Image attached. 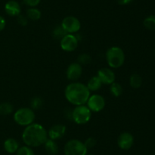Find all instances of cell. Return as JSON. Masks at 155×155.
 I'll use <instances>...</instances> for the list:
<instances>
[{
    "instance_id": "obj_12",
    "label": "cell",
    "mask_w": 155,
    "mask_h": 155,
    "mask_svg": "<svg viewBox=\"0 0 155 155\" xmlns=\"http://www.w3.org/2000/svg\"><path fill=\"white\" fill-rule=\"evenodd\" d=\"M97 76L99 78L102 84L110 85L115 81L114 72L109 68H102L98 70Z\"/></svg>"
},
{
    "instance_id": "obj_20",
    "label": "cell",
    "mask_w": 155,
    "mask_h": 155,
    "mask_svg": "<svg viewBox=\"0 0 155 155\" xmlns=\"http://www.w3.org/2000/svg\"><path fill=\"white\" fill-rule=\"evenodd\" d=\"M13 106L10 103L3 102L0 103V115H8L13 112Z\"/></svg>"
},
{
    "instance_id": "obj_6",
    "label": "cell",
    "mask_w": 155,
    "mask_h": 155,
    "mask_svg": "<svg viewBox=\"0 0 155 155\" xmlns=\"http://www.w3.org/2000/svg\"><path fill=\"white\" fill-rule=\"evenodd\" d=\"M88 149L84 143L77 139H71L65 144L64 152L65 155H86Z\"/></svg>"
},
{
    "instance_id": "obj_30",
    "label": "cell",
    "mask_w": 155,
    "mask_h": 155,
    "mask_svg": "<svg viewBox=\"0 0 155 155\" xmlns=\"http://www.w3.org/2000/svg\"><path fill=\"white\" fill-rule=\"evenodd\" d=\"M5 25H6L5 19L2 16L0 15V32L2 31V30H4L5 27Z\"/></svg>"
},
{
    "instance_id": "obj_9",
    "label": "cell",
    "mask_w": 155,
    "mask_h": 155,
    "mask_svg": "<svg viewBox=\"0 0 155 155\" xmlns=\"http://www.w3.org/2000/svg\"><path fill=\"white\" fill-rule=\"evenodd\" d=\"M78 38L72 33H68L61 40L60 45L62 50L65 52H73L77 48Z\"/></svg>"
},
{
    "instance_id": "obj_21",
    "label": "cell",
    "mask_w": 155,
    "mask_h": 155,
    "mask_svg": "<svg viewBox=\"0 0 155 155\" xmlns=\"http://www.w3.org/2000/svg\"><path fill=\"white\" fill-rule=\"evenodd\" d=\"M110 94L115 97H118L120 96H121L123 93V88L121 86V84H120L119 83H117V82H114L110 84Z\"/></svg>"
},
{
    "instance_id": "obj_2",
    "label": "cell",
    "mask_w": 155,
    "mask_h": 155,
    "mask_svg": "<svg viewBox=\"0 0 155 155\" xmlns=\"http://www.w3.org/2000/svg\"><path fill=\"white\" fill-rule=\"evenodd\" d=\"M90 91L86 84L74 81L66 87L64 91L65 98L69 103L75 106L85 105L90 97Z\"/></svg>"
},
{
    "instance_id": "obj_7",
    "label": "cell",
    "mask_w": 155,
    "mask_h": 155,
    "mask_svg": "<svg viewBox=\"0 0 155 155\" xmlns=\"http://www.w3.org/2000/svg\"><path fill=\"white\" fill-rule=\"evenodd\" d=\"M61 25L68 33H77L80 30L81 24L78 18L74 16H67L62 20Z\"/></svg>"
},
{
    "instance_id": "obj_4",
    "label": "cell",
    "mask_w": 155,
    "mask_h": 155,
    "mask_svg": "<svg viewBox=\"0 0 155 155\" xmlns=\"http://www.w3.org/2000/svg\"><path fill=\"white\" fill-rule=\"evenodd\" d=\"M13 118L15 122L19 126H27L33 123L36 115L31 108L22 107L15 112Z\"/></svg>"
},
{
    "instance_id": "obj_28",
    "label": "cell",
    "mask_w": 155,
    "mask_h": 155,
    "mask_svg": "<svg viewBox=\"0 0 155 155\" xmlns=\"http://www.w3.org/2000/svg\"><path fill=\"white\" fill-rule=\"evenodd\" d=\"M18 17V22L20 25L21 26H27L28 24V18H27V16L22 15H19Z\"/></svg>"
},
{
    "instance_id": "obj_32",
    "label": "cell",
    "mask_w": 155,
    "mask_h": 155,
    "mask_svg": "<svg viewBox=\"0 0 155 155\" xmlns=\"http://www.w3.org/2000/svg\"><path fill=\"white\" fill-rule=\"evenodd\" d=\"M89 155H93V154H89Z\"/></svg>"
},
{
    "instance_id": "obj_19",
    "label": "cell",
    "mask_w": 155,
    "mask_h": 155,
    "mask_svg": "<svg viewBox=\"0 0 155 155\" xmlns=\"http://www.w3.org/2000/svg\"><path fill=\"white\" fill-rule=\"evenodd\" d=\"M130 84L133 88H139L142 84V78L139 74H133L130 78Z\"/></svg>"
},
{
    "instance_id": "obj_14",
    "label": "cell",
    "mask_w": 155,
    "mask_h": 155,
    "mask_svg": "<svg viewBox=\"0 0 155 155\" xmlns=\"http://www.w3.org/2000/svg\"><path fill=\"white\" fill-rule=\"evenodd\" d=\"M5 11L9 16H18L19 15H21V5L17 1L10 0L5 5Z\"/></svg>"
},
{
    "instance_id": "obj_1",
    "label": "cell",
    "mask_w": 155,
    "mask_h": 155,
    "mask_svg": "<svg viewBox=\"0 0 155 155\" xmlns=\"http://www.w3.org/2000/svg\"><path fill=\"white\" fill-rule=\"evenodd\" d=\"M48 138V132L39 123H32L26 126L22 133L23 141L26 145L30 147L42 145Z\"/></svg>"
},
{
    "instance_id": "obj_22",
    "label": "cell",
    "mask_w": 155,
    "mask_h": 155,
    "mask_svg": "<svg viewBox=\"0 0 155 155\" xmlns=\"http://www.w3.org/2000/svg\"><path fill=\"white\" fill-rule=\"evenodd\" d=\"M53 36L57 40H61L66 34H68L61 25L56 26L52 31Z\"/></svg>"
},
{
    "instance_id": "obj_13",
    "label": "cell",
    "mask_w": 155,
    "mask_h": 155,
    "mask_svg": "<svg viewBox=\"0 0 155 155\" xmlns=\"http://www.w3.org/2000/svg\"><path fill=\"white\" fill-rule=\"evenodd\" d=\"M66 133V126L62 124H56L51 126L48 131V138L51 140L61 139Z\"/></svg>"
},
{
    "instance_id": "obj_18",
    "label": "cell",
    "mask_w": 155,
    "mask_h": 155,
    "mask_svg": "<svg viewBox=\"0 0 155 155\" xmlns=\"http://www.w3.org/2000/svg\"><path fill=\"white\" fill-rule=\"evenodd\" d=\"M41 15H42L41 12L36 7L30 8L29 9H27V12H26L27 18L32 21H38L39 19H40Z\"/></svg>"
},
{
    "instance_id": "obj_29",
    "label": "cell",
    "mask_w": 155,
    "mask_h": 155,
    "mask_svg": "<svg viewBox=\"0 0 155 155\" xmlns=\"http://www.w3.org/2000/svg\"><path fill=\"white\" fill-rule=\"evenodd\" d=\"M24 3L30 8H33L37 6L40 3L41 0H23Z\"/></svg>"
},
{
    "instance_id": "obj_26",
    "label": "cell",
    "mask_w": 155,
    "mask_h": 155,
    "mask_svg": "<svg viewBox=\"0 0 155 155\" xmlns=\"http://www.w3.org/2000/svg\"><path fill=\"white\" fill-rule=\"evenodd\" d=\"M91 61H92V58L89 54H86V53H83L80 55L78 57V63L81 65H88L90 63Z\"/></svg>"
},
{
    "instance_id": "obj_15",
    "label": "cell",
    "mask_w": 155,
    "mask_h": 155,
    "mask_svg": "<svg viewBox=\"0 0 155 155\" xmlns=\"http://www.w3.org/2000/svg\"><path fill=\"white\" fill-rule=\"evenodd\" d=\"M19 143L15 138H8L4 142V148L8 153H15L19 148Z\"/></svg>"
},
{
    "instance_id": "obj_3",
    "label": "cell",
    "mask_w": 155,
    "mask_h": 155,
    "mask_svg": "<svg viewBox=\"0 0 155 155\" xmlns=\"http://www.w3.org/2000/svg\"><path fill=\"white\" fill-rule=\"evenodd\" d=\"M106 60L110 68H120L125 62V53L120 47L111 46L106 52Z\"/></svg>"
},
{
    "instance_id": "obj_5",
    "label": "cell",
    "mask_w": 155,
    "mask_h": 155,
    "mask_svg": "<svg viewBox=\"0 0 155 155\" xmlns=\"http://www.w3.org/2000/svg\"><path fill=\"white\" fill-rule=\"evenodd\" d=\"M92 117V111L86 105L76 106L72 110V120L78 125H84L89 122Z\"/></svg>"
},
{
    "instance_id": "obj_17",
    "label": "cell",
    "mask_w": 155,
    "mask_h": 155,
    "mask_svg": "<svg viewBox=\"0 0 155 155\" xmlns=\"http://www.w3.org/2000/svg\"><path fill=\"white\" fill-rule=\"evenodd\" d=\"M101 85L102 83L99 78L98 76H92L89 80L86 86L91 92V91H98L101 88Z\"/></svg>"
},
{
    "instance_id": "obj_27",
    "label": "cell",
    "mask_w": 155,
    "mask_h": 155,
    "mask_svg": "<svg viewBox=\"0 0 155 155\" xmlns=\"http://www.w3.org/2000/svg\"><path fill=\"white\" fill-rule=\"evenodd\" d=\"M84 144L86 147V148L91 149L96 145V140L94 138H92V137H90V138H88L86 140V141L84 142Z\"/></svg>"
},
{
    "instance_id": "obj_31",
    "label": "cell",
    "mask_w": 155,
    "mask_h": 155,
    "mask_svg": "<svg viewBox=\"0 0 155 155\" xmlns=\"http://www.w3.org/2000/svg\"><path fill=\"white\" fill-rule=\"evenodd\" d=\"M117 2L120 5H128L132 2V0H116Z\"/></svg>"
},
{
    "instance_id": "obj_16",
    "label": "cell",
    "mask_w": 155,
    "mask_h": 155,
    "mask_svg": "<svg viewBox=\"0 0 155 155\" xmlns=\"http://www.w3.org/2000/svg\"><path fill=\"white\" fill-rule=\"evenodd\" d=\"M44 147L48 155H57L58 153V146L55 141L48 138L44 144Z\"/></svg>"
},
{
    "instance_id": "obj_23",
    "label": "cell",
    "mask_w": 155,
    "mask_h": 155,
    "mask_svg": "<svg viewBox=\"0 0 155 155\" xmlns=\"http://www.w3.org/2000/svg\"><path fill=\"white\" fill-rule=\"evenodd\" d=\"M144 26L151 30H155V15H150L144 20Z\"/></svg>"
},
{
    "instance_id": "obj_25",
    "label": "cell",
    "mask_w": 155,
    "mask_h": 155,
    "mask_svg": "<svg viewBox=\"0 0 155 155\" xmlns=\"http://www.w3.org/2000/svg\"><path fill=\"white\" fill-rule=\"evenodd\" d=\"M16 155H35V153L31 147L26 145L19 147L17 150Z\"/></svg>"
},
{
    "instance_id": "obj_10",
    "label": "cell",
    "mask_w": 155,
    "mask_h": 155,
    "mask_svg": "<svg viewBox=\"0 0 155 155\" xmlns=\"http://www.w3.org/2000/svg\"><path fill=\"white\" fill-rule=\"evenodd\" d=\"M83 74V67L78 62L70 64L66 71V76L68 80L76 81L81 77Z\"/></svg>"
},
{
    "instance_id": "obj_24",
    "label": "cell",
    "mask_w": 155,
    "mask_h": 155,
    "mask_svg": "<svg viewBox=\"0 0 155 155\" xmlns=\"http://www.w3.org/2000/svg\"><path fill=\"white\" fill-rule=\"evenodd\" d=\"M43 105V100L41 97H33V99L30 101V106H31V109L33 110H36V109H39Z\"/></svg>"
},
{
    "instance_id": "obj_8",
    "label": "cell",
    "mask_w": 155,
    "mask_h": 155,
    "mask_svg": "<svg viewBox=\"0 0 155 155\" xmlns=\"http://www.w3.org/2000/svg\"><path fill=\"white\" fill-rule=\"evenodd\" d=\"M86 104L92 112H98L102 110L105 106V100L100 94H93L90 95Z\"/></svg>"
},
{
    "instance_id": "obj_11",
    "label": "cell",
    "mask_w": 155,
    "mask_h": 155,
    "mask_svg": "<svg viewBox=\"0 0 155 155\" xmlns=\"http://www.w3.org/2000/svg\"><path fill=\"white\" fill-rule=\"evenodd\" d=\"M134 143L133 135L130 132H122L117 138L118 147L122 150H129Z\"/></svg>"
}]
</instances>
